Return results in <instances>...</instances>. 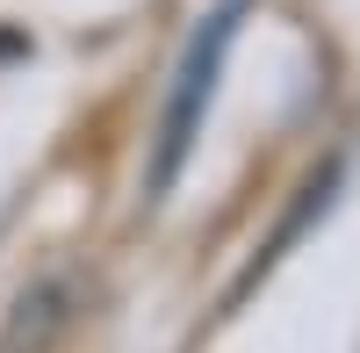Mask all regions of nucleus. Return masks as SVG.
I'll return each instance as SVG.
<instances>
[{
    "label": "nucleus",
    "instance_id": "nucleus-2",
    "mask_svg": "<svg viewBox=\"0 0 360 353\" xmlns=\"http://www.w3.org/2000/svg\"><path fill=\"white\" fill-rule=\"evenodd\" d=\"M72 303H79L72 274H51V281H37V288H22L15 310H8V332H0V353H51L58 339L79 325Z\"/></svg>",
    "mask_w": 360,
    "mask_h": 353
},
{
    "label": "nucleus",
    "instance_id": "nucleus-1",
    "mask_svg": "<svg viewBox=\"0 0 360 353\" xmlns=\"http://www.w3.org/2000/svg\"><path fill=\"white\" fill-rule=\"evenodd\" d=\"M238 8H245V0H224V8L202 22V37L188 44V58H180V79H173V101H166V123H159L152 188H173V173H180V159H188V144H195V130H202L209 94H217V72H224V51H231V37H238Z\"/></svg>",
    "mask_w": 360,
    "mask_h": 353
}]
</instances>
